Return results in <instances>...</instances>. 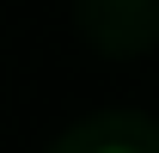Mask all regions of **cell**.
<instances>
[{"mask_svg": "<svg viewBox=\"0 0 159 153\" xmlns=\"http://www.w3.org/2000/svg\"><path fill=\"white\" fill-rule=\"evenodd\" d=\"M104 153H135V147H104Z\"/></svg>", "mask_w": 159, "mask_h": 153, "instance_id": "1", "label": "cell"}]
</instances>
